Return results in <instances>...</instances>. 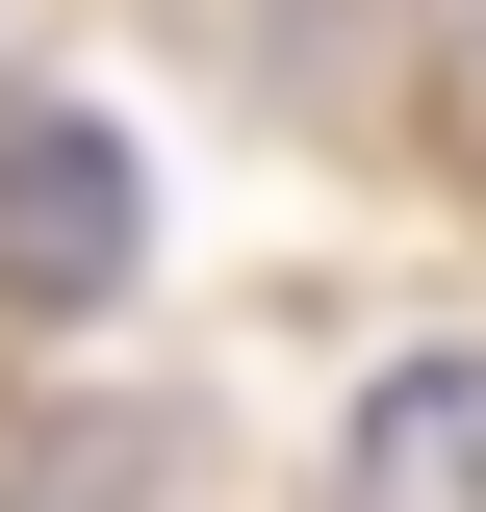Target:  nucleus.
Wrapping results in <instances>:
<instances>
[{"instance_id":"nucleus-1","label":"nucleus","mask_w":486,"mask_h":512,"mask_svg":"<svg viewBox=\"0 0 486 512\" xmlns=\"http://www.w3.org/2000/svg\"><path fill=\"white\" fill-rule=\"evenodd\" d=\"M128 231H154V180H128V128L103 103H26V128H0V308H103V282H128Z\"/></svg>"},{"instance_id":"nucleus-2","label":"nucleus","mask_w":486,"mask_h":512,"mask_svg":"<svg viewBox=\"0 0 486 512\" xmlns=\"http://www.w3.org/2000/svg\"><path fill=\"white\" fill-rule=\"evenodd\" d=\"M359 512H486V359H384L359 384Z\"/></svg>"}]
</instances>
